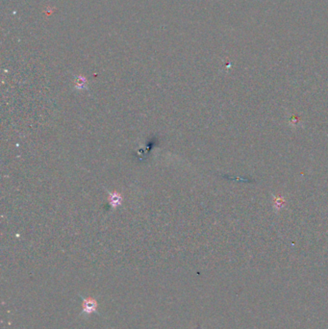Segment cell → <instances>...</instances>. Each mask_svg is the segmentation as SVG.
<instances>
[{
    "instance_id": "1",
    "label": "cell",
    "mask_w": 328,
    "mask_h": 329,
    "mask_svg": "<svg viewBox=\"0 0 328 329\" xmlns=\"http://www.w3.org/2000/svg\"><path fill=\"white\" fill-rule=\"evenodd\" d=\"M82 299V312H81V316H85L88 317L92 314H100L98 312V308H99V304L98 301L95 298H84L81 297Z\"/></svg>"
}]
</instances>
